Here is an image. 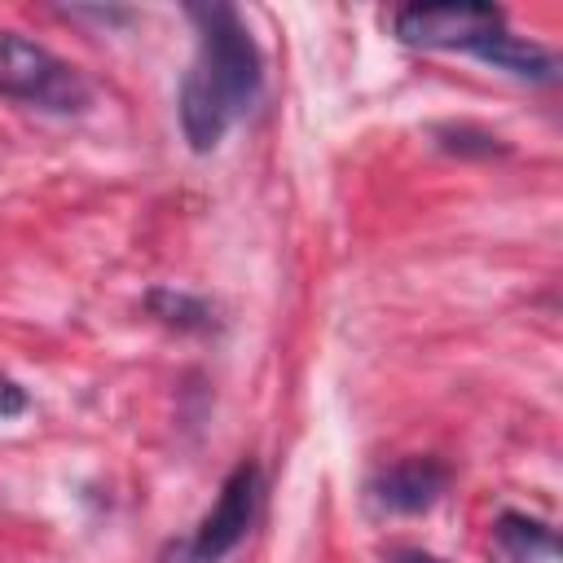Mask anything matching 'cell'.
<instances>
[{
	"label": "cell",
	"mask_w": 563,
	"mask_h": 563,
	"mask_svg": "<svg viewBox=\"0 0 563 563\" xmlns=\"http://www.w3.org/2000/svg\"><path fill=\"white\" fill-rule=\"evenodd\" d=\"M475 57L497 66V70H510L519 79H532V84H550L559 75V62H554L550 48H541V44H532L523 35H510V31H497Z\"/></svg>",
	"instance_id": "6"
},
{
	"label": "cell",
	"mask_w": 563,
	"mask_h": 563,
	"mask_svg": "<svg viewBox=\"0 0 563 563\" xmlns=\"http://www.w3.org/2000/svg\"><path fill=\"white\" fill-rule=\"evenodd\" d=\"M391 563H444V559H435L427 550H391Z\"/></svg>",
	"instance_id": "11"
},
{
	"label": "cell",
	"mask_w": 563,
	"mask_h": 563,
	"mask_svg": "<svg viewBox=\"0 0 563 563\" xmlns=\"http://www.w3.org/2000/svg\"><path fill=\"white\" fill-rule=\"evenodd\" d=\"M198 53L180 79V132L194 154H207L255 106L264 88V57L233 4H189Z\"/></svg>",
	"instance_id": "1"
},
{
	"label": "cell",
	"mask_w": 563,
	"mask_h": 563,
	"mask_svg": "<svg viewBox=\"0 0 563 563\" xmlns=\"http://www.w3.org/2000/svg\"><path fill=\"white\" fill-rule=\"evenodd\" d=\"M22 409V396L13 383H0V413H18Z\"/></svg>",
	"instance_id": "10"
},
{
	"label": "cell",
	"mask_w": 563,
	"mask_h": 563,
	"mask_svg": "<svg viewBox=\"0 0 563 563\" xmlns=\"http://www.w3.org/2000/svg\"><path fill=\"white\" fill-rule=\"evenodd\" d=\"M396 40L409 48H462L479 53L497 31H506V13L497 4L479 0H453V4H405L396 18Z\"/></svg>",
	"instance_id": "3"
},
{
	"label": "cell",
	"mask_w": 563,
	"mask_h": 563,
	"mask_svg": "<svg viewBox=\"0 0 563 563\" xmlns=\"http://www.w3.org/2000/svg\"><path fill=\"white\" fill-rule=\"evenodd\" d=\"M150 312L176 330H211V303L180 290H150Z\"/></svg>",
	"instance_id": "8"
},
{
	"label": "cell",
	"mask_w": 563,
	"mask_h": 563,
	"mask_svg": "<svg viewBox=\"0 0 563 563\" xmlns=\"http://www.w3.org/2000/svg\"><path fill=\"white\" fill-rule=\"evenodd\" d=\"M260 488H264V479H260L255 462H238L229 471V479L220 484L216 506L207 510V519L194 537V563H220L224 554H233L246 541V532L255 523V510H260Z\"/></svg>",
	"instance_id": "4"
},
{
	"label": "cell",
	"mask_w": 563,
	"mask_h": 563,
	"mask_svg": "<svg viewBox=\"0 0 563 563\" xmlns=\"http://www.w3.org/2000/svg\"><path fill=\"white\" fill-rule=\"evenodd\" d=\"M435 145L449 150V154H475V158L506 154V145H501L493 132H479V128H466V123H444V128H435Z\"/></svg>",
	"instance_id": "9"
},
{
	"label": "cell",
	"mask_w": 563,
	"mask_h": 563,
	"mask_svg": "<svg viewBox=\"0 0 563 563\" xmlns=\"http://www.w3.org/2000/svg\"><path fill=\"white\" fill-rule=\"evenodd\" d=\"M493 537H497V545H501L515 563H532V559H554V554H559V537H554V528L541 523V519L515 515V510H506V515L497 519Z\"/></svg>",
	"instance_id": "7"
},
{
	"label": "cell",
	"mask_w": 563,
	"mask_h": 563,
	"mask_svg": "<svg viewBox=\"0 0 563 563\" xmlns=\"http://www.w3.org/2000/svg\"><path fill=\"white\" fill-rule=\"evenodd\" d=\"M0 97L26 101L48 114H79L88 110L92 88L70 62L48 53L44 44L18 31H0Z\"/></svg>",
	"instance_id": "2"
},
{
	"label": "cell",
	"mask_w": 563,
	"mask_h": 563,
	"mask_svg": "<svg viewBox=\"0 0 563 563\" xmlns=\"http://www.w3.org/2000/svg\"><path fill=\"white\" fill-rule=\"evenodd\" d=\"M449 488V466L440 457H405V462H391L374 475L369 493L383 510H396V515H422L431 510Z\"/></svg>",
	"instance_id": "5"
}]
</instances>
